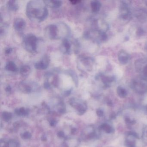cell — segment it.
<instances>
[{"label":"cell","mask_w":147,"mask_h":147,"mask_svg":"<svg viewBox=\"0 0 147 147\" xmlns=\"http://www.w3.org/2000/svg\"><path fill=\"white\" fill-rule=\"evenodd\" d=\"M71 33L70 27L63 23L50 24L46 27V36L51 40H58L68 38Z\"/></svg>","instance_id":"7a4b0ae2"},{"label":"cell","mask_w":147,"mask_h":147,"mask_svg":"<svg viewBox=\"0 0 147 147\" xmlns=\"http://www.w3.org/2000/svg\"><path fill=\"white\" fill-rule=\"evenodd\" d=\"M84 36L86 39L92 40L97 43L104 42L107 39L105 32L95 29L86 31Z\"/></svg>","instance_id":"5b68a950"},{"label":"cell","mask_w":147,"mask_h":147,"mask_svg":"<svg viewBox=\"0 0 147 147\" xmlns=\"http://www.w3.org/2000/svg\"><path fill=\"white\" fill-rule=\"evenodd\" d=\"M134 15L139 22L143 23L147 20V10L144 8L136 9L134 12Z\"/></svg>","instance_id":"8fae6325"},{"label":"cell","mask_w":147,"mask_h":147,"mask_svg":"<svg viewBox=\"0 0 147 147\" xmlns=\"http://www.w3.org/2000/svg\"><path fill=\"white\" fill-rule=\"evenodd\" d=\"M137 137L136 134L134 132H130L125 142L126 146L127 147H135V138Z\"/></svg>","instance_id":"5bb4252c"},{"label":"cell","mask_w":147,"mask_h":147,"mask_svg":"<svg viewBox=\"0 0 147 147\" xmlns=\"http://www.w3.org/2000/svg\"><path fill=\"white\" fill-rule=\"evenodd\" d=\"M5 69L7 71L11 72H16L18 71V69L14 62L9 61L6 64Z\"/></svg>","instance_id":"e0dca14e"},{"label":"cell","mask_w":147,"mask_h":147,"mask_svg":"<svg viewBox=\"0 0 147 147\" xmlns=\"http://www.w3.org/2000/svg\"><path fill=\"white\" fill-rule=\"evenodd\" d=\"M31 69L30 66L24 65L21 66L20 70V73L23 77H27L31 72Z\"/></svg>","instance_id":"2e32d148"},{"label":"cell","mask_w":147,"mask_h":147,"mask_svg":"<svg viewBox=\"0 0 147 147\" xmlns=\"http://www.w3.org/2000/svg\"><path fill=\"white\" fill-rule=\"evenodd\" d=\"M58 135L59 137H63L64 136V133L62 132V131H60V132H58Z\"/></svg>","instance_id":"f546056e"},{"label":"cell","mask_w":147,"mask_h":147,"mask_svg":"<svg viewBox=\"0 0 147 147\" xmlns=\"http://www.w3.org/2000/svg\"><path fill=\"white\" fill-rule=\"evenodd\" d=\"M47 6L52 8H58L62 5V2L60 1H43Z\"/></svg>","instance_id":"9a60e30c"},{"label":"cell","mask_w":147,"mask_h":147,"mask_svg":"<svg viewBox=\"0 0 147 147\" xmlns=\"http://www.w3.org/2000/svg\"><path fill=\"white\" fill-rule=\"evenodd\" d=\"M7 5L8 9L12 11H16L19 8V5L17 2L13 0L8 1Z\"/></svg>","instance_id":"d6986e66"},{"label":"cell","mask_w":147,"mask_h":147,"mask_svg":"<svg viewBox=\"0 0 147 147\" xmlns=\"http://www.w3.org/2000/svg\"><path fill=\"white\" fill-rule=\"evenodd\" d=\"M91 7L92 12L94 13H97L100 10L102 4L98 1H92L91 2Z\"/></svg>","instance_id":"ac0fdd59"},{"label":"cell","mask_w":147,"mask_h":147,"mask_svg":"<svg viewBox=\"0 0 147 147\" xmlns=\"http://www.w3.org/2000/svg\"><path fill=\"white\" fill-rule=\"evenodd\" d=\"M13 26L16 31L22 32L25 28L26 23L25 20L21 18H17L13 22Z\"/></svg>","instance_id":"7c38bea8"},{"label":"cell","mask_w":147,"mask_h":147,"mask_svg":"<svg viewBox=\"0 0 147 147\" xmlns=\"http://www.w3.org/2000/svg\"><path fill=\"white\" fill-rule=\"evenodd\" d=\"M145 2H146V5H147V1H146Z\"/></svg>","instance_id":"d6a6232c"},{"label":"cell","mask_w":147,"mask_h":147,"mask_svg":"<svg viewBox=\"0 0 147 147\" xmlns=\"http://www.w3.org/2000/svg\"><path fill=\"white\" fill-rule=\"evenodd\" d=\"M118 59L120 63L122 65H126L128 63L130 60L129 54L126 51L121 50L118 54Z\"/></svg>","instance_id":"4fadbf2b"},{"label":"cell","mask_w":147,"mask_h":147,"mask_svg":"<svg viewBox=\"0 0 147 147\" xmlns=\"http://www.w3.org/2000/svg\"><path fill=\"white\" fill-rule=\"evenodd\" d=\"M50 62V59L48 55H45L41 60L35 63L34 67L37 70H44L48 67Z\"/></svg>","instance_id":"30bf717a"},{"label":"cell","mask_w":147,"mask_h":147,"mask_svg":"<svg viewBox=\"0 0 147 147\" xmlns=\"http://www.w3.org/2000/svg\"><path fill=\"white\" fill-rule=\"evenodd\" d=\"M120 7V17L124 21L130 20L131 17V13L129 8L128 1H122Z\"/></svg>","instance_id":"ba28073f"},{"label":"cell","mask_w":147,"mask_h":147,"mask_svg":"<svg viewBox=\"0 0 147 147\" xmlns=\"http://www.w3.org/2000/svg\"><path fill=\"white\" fill-rule=\"evenodd\" d=\"M13 51V49L11 47H9V48H6L5 50V53L6 54L8 55L10 54V53H11Z\"/></svg>","instance_id":"d4e9b609"},{"label":"cell","mask_w":147,"mask_h":147,"mask_svg":"<svg viewBox=\"0 0 147 147\" xmlns=\"http://www.w3.org/2000/svg\"><path fill=\"white\" fill-rule=\"evenodd\" d=\"M97 115L99 116H103V114H104V112L103 111H102V110L100 109H98V110H97Z\"/></svg>","instance_id":"4316f807"},{"label":"cell","mask_w":147,"mask_h":147,"mask_svg":"<svg viewBox=\"0 0 147 147\" xmlns=\"http://www.w3.org/2000/svg\"><path fill=\"white\" fill-rule=\"evenodd\" d=\"M44 1L33 0L29 2L26 8L27 17L32 21L41 22L48 16V10Z\"/></svg>","instance_id":"6da1fadb"},{"label":"cell","mask_w":147,"mask_h":147,"mask_svg":"<svg viewBox=\"0 0 147 147\" xmlns=\"http://www.w3.org/2000/svg\"><path fill=\"white\" fill-rule=\"evenodd\" d=\"M70 2L72 4L75 5V4H79V3H80L81 1H70Z\"/></svg>","instance_id":"83f0119b"},{"label":"cell","mask_w":147,"mask_h":147,"mask_svg":"<svg viewBox=\"0 0 147 147\" xmlns=\"http://www.w3.org/2000/svg\"><path fill=\"white\" fill-rule=\"evenodd\" d=\"M37 86L38 85L35 82L27 80L22 81L19 85V87L20 89L27 93L31 92L33 90L34 88H36Z\"/></svg>","instance_id":"9c48e42d"},{"label":"cell","mask_w":147,"mask_h":147,"mask_svg":"<svg viewBox=\"0 0 147 147\" xmlns=\"http://www.w3.org/2000/svg\"><path fill=\"white\" fill-rule=\"evenodd\" d=\"M131 87L139 93H144L147 90V83L143 79H133L131 82Z\"/></svg>","instance_id":"8992f818"},{"label":"cell","mask_w":147,"mask_h":147,"mask_svg":"<svg viewBox=\"0 0 147 147\" xmlns=\"http://www.w3.org/2000/svg\"><path fill=\"white\" fill-rule=\"evenodd\" d=\"M114 79L111 77H104L102 79V81L104 83L106 84L114 81Z\"/></svg>","instance_id":"603a6c76"},{"label":"cell","mask_w":147,"mask_h":147,"mask_svg":"<svg viewBox=\"0 0 147 147\" xmlns=\"http://www.w3.org/2000/svg\"><path fill=\"white\" fill-rule=\"evenodd\" d=\"M140 72H142V75L146 77H147V62L146 60H144L143 62L142 67L141 68Z\"/></svg>","instance_id":"7402d4cb"},{"label":"cell","mask_w":147,"mask_h":147,"mask_svg":"<svg viewBox=\"0 0 147 147\" xmlns=\"http://www.w3.org/2000/svg\"><path fill=\"white\" fill-rule=\"evenodd\" d=\"M93 60L91 58L81 57L78 61V67L81 71H90L92 69Z\"/></svg>","instance_id":"52a82bcc"},{"label":"cell","mask_w":147,"mask_h":147,"mask_svg":"<svg viewBox=\"0 0 147 147\" xmlns=\"http://www.w3.org/2000/svg\"><path fill=\"white\" fill-rule=\"evenodd\" d=\"M3 118L6 121H8L11 118V114L9 113L4 112L3 114Z\"/></svg>","instance_id":"cb8c5ba5"},{"label":"cell","mask_w":147,"mask_h":147,"mask_svg":"<svg viewBox=\"0 0 147 147\" xmlns=\"http://www.w3.org/2000/svg\"><path fill=\"white\" fill-rule=\"evenodd\" d=\"M116 92L120 98H123L127 96V91L126 90L121 86H119L117 87V88L116 89Z\"/></svg>","instance_id":"ffe728a7"},{"label":"cell","mask_w":147,"mask_h":147,"mask_svg":"<svg viewBox=\"0 0 147 147\" xmlns=\"http://www.w3.org/2000/svg\"><path fill=\"white\" fill-rule=\"evenodd\" d=\"M79 44L76 40L72 41L68 38L63 39L60 44V49L64 54H70L72 51L76 52L78 51Z\"/></svg>","instance_id":"277c9868"},{"label":"cell","mask_w":147,"mask_h":147,"mask_svg":"<svg viewBox=\"0 0 147 147\" xmlns=\"http://www.w3.org/2000/svg\"><path fill=\"white\" fill-rule=\"evenodd\" d=\"M145 50L147 52V41L145 45Z\"/></svg>","instance_id":"1f68e13d"},{"label":"cell","mask_w":147,"mask_h":147,"mask_svg":"<svg viewBox=\"0 0 147 147\" xmlns=\"http://www.w3.org/2000/svg\"></svg>","instance_id":"836d02e7"},{"label":"cell","mask_w":147,"mask_h":147,"mask_svg":"<svg viewBox=\"0 0 147 147\" xmlns=\"http://www.w3.org/2000/svg\"><path fill=\"white\" fill-rule=\"evenodd\" d=\"M38 39L35 35L28 34L25 36L23 39V44L24 48L30 53L37 51Z\"/></svg>","instance_id":"3957f363"},{"label":"cell","mask_w":147,"mask_h":147,"mask_svg":"<svg viewBox=\"0 0 147 147\" xmlns=\"http://www.w3.org/2000/svg\"><path fill=\"white\" fill-rule=\"evenodd\" d=\"M11 90H12V88L10 86H7L5 88L6 91L7 92H10L11 91Z\"/></svg>","instance_id":"f1b7e54d"},{"label":"cell","mask_w":147,"mask_h":147,"mask_svg":"<svg viewBox=\"0 0 147 147\" xmlns=\"http://www.w3.org/2000/svg\"></svg>","instance_id":"e575fe53"},{"label":"cell","mask_w":147,"mask_h":147,"mask_svg":"<svg viewBox=\"0 0 147 147\" xmlns=\"http://www.w3.org/2000/svg\"><path fill=\"white\" fill-rule=\"evenodd\" d=\"M100 128L107 133H111L113 132L114 129L113 127L107 124H103L100 126Z\"/></svg>","instance_id":"44dd1931"},{"label":"cell","mask_w":147,"mask_h":147,"mask_svg":"<svg viewBox=\"0 0 147 147\" xmlns=\"http://www.w3.org/2000/svg\"><path fill=\"white\" fill-rule=\"evenodd\" d=\"M55 121H53V120L52 121H51V126H54V125L55 124Z\"/></svg>","instance_id":"4dcf8cb0"},{"label":"cell","mask_w":147,"mask_h":147,"mask_svg":"<svg viewBox=\"0 0 147 147\" xmlns=\"http://www.w3.org/2000/svg\"><path fill=\"white\" fill-rule=\"evenodd\" d=\"M31 134H30L29 132H26L24 133V134L23 135V137L24 139H29V138L31 137Z\"/></svg>","instance_id":"484cf974"}]
</instances>
